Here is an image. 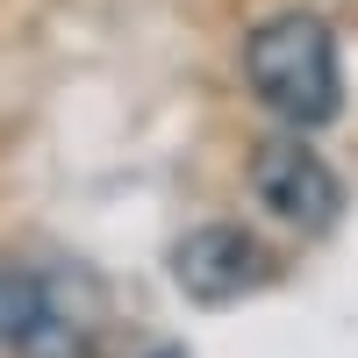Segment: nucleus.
<instances>
[{"label": "nucleus", "instance_id": "1", "mask_svg": "<svg viewBox=\"0 0 358 358\" xmlns=\"http://www.w3.org/2000/svg\"><path fill=\"white\" fill-rule=\"evenodd\" d=\"M244 79H251V101L265 115H280L287 129H330L344 115V65H337V36L330 22L308 15V8H287V15H265L251 36H244Z\"/></svg>", "mask_w": 358, "mask_h": 358}, {"label": "nucleus", "instance_id": "2", "mask_svg": "<svg viewBox=\"0 0 358 358\" xmlns=\"http://www.w3.org/2000/svg\"><path fill=\"white\" fill-rule=\"evenodd\" d=\"M0 344L15 358H94V315L57 273L0 258Z\"/></svg>", "mask_w": 358, "mask_h": 358}, {"label": "nucleus", "instance_id": "3", "mask_svg": "<svg viewBox=\"0 0 358 358\" xmlns=\"http://www.w3.org/2000/svg\"><path fill=\"white\" fill-rule=\"evenodd\" d=\"M251 194H258V208L273 222L301 229V236L337 229V215H344V179H337V165L322 158L301 129L265 136L251 151Z\"/></svg>", "mask_w": 358, "mask_h": 358}, {"label": "nucleus", "instance_id": "4", "mask_svg": "<svg viewBox=\"0 0 358 358\" xmlns=\"http://www.w3.org/2000/svg\"><path fill=\"white\" fill-rule=\"evenodd\" d=\"M172 280H179L187 301L229 308V301H244V294H258L273 280V251L236 222H201V229H187L172 244Z\"/></svg>", "mask_w": 358, "mask_h": 358}]
</instances>
